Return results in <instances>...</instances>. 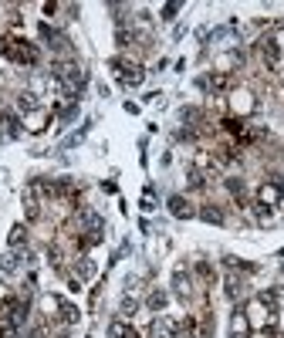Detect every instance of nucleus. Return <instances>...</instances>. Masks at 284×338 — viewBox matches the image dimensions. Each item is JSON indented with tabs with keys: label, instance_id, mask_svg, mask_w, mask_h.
<instances>
[{
	"label": "nucleus",
	"instance_id": "1",
	"mask_svg": "<svg viewBox=\"0 0 284 338\" xmlns=\"http://www.w3.org/2000/svg\"><path fill=\"white\" fill-rule=\"evenodd\" d=\"M7 58L10 61H17V65H37V48L34 44H27L24 37H7Z\"/></svg>",
	"mask_w": 284,
	"mask_h": 338
},
{
	"label": "nucleus",
	"instance_id": "2",
	"mask_svg": "<svg viewBox=\"0 0 284 338\" xmlns=\"http://www.w3.org/2000/svg\"><path fill=\"white\" fill-rule=\"evenodd\" d=\"M115 68H119V81H122V85H129V88H132V85H139L142 78H145V71H142L139 65H119V61H115Z\"/></svg>",
	"mask_w": 284,
	"mask_h": 338
},
{
	"label": "nucleus",
	"instance_id": "3",
	"mask_svg": "<svg viewBox=\"0 0 284 338\" xmlns=\"http://www.w3.org/2000/svg\"><path fill=\"white\" fill-rule=\"evenodd\" d=\"M257 196H261V203H267V206H278V203H284V186L281 183H264Z\"/></svg>",
	"mask_w": 284,
	"mask_h": 338
},
{
	"label": "nucleus",
	"instance_id": "4",
	"mask_svg": "<svg viewBox=\"0 0 284 338\" xmlns=\"http://www.w3.org/2000/svg\"><path fill=\"white\" fill-rule=\"evenodd\" d=\"M169 213L179 216V220H186V216H193V206L183 200V196H173V200H169Z\"/></svg>",
	"mask_w": 284,
	"mask_h": 338
},
{
	"label": "nucleus",
	"instance_id": "5",
	"mask_svg": "<svg viewBox=\"0 0 284 338\" xmlns=\"http://www.w3.org/2000/svg\"><path fill=\"white\" fill-rule=\"evenodd\" d=\"M41 37H44L51 48H65V34L54 31V27H48V24H41Z\"/></svg>",
	"mask_w": 284,
	"mask_h": 338
},
{
	"label": "nucleus",
	"instance_id": "6",
	"mask_svg": "<svg viewBox=\"0 0 284 338\" xmlns=\"http://www.w3.org/2000/svg\"><path fill=\"white\" fill-rule=\"evenodd\" d=\"M261 51H264V61H267V65H278V61H281V51H278V44H274L271 37L261 41Z\"/></svg>",
	"mask_w": 284,
	"mask_h": 338
},
{
	"label": "nucleus",
	"instance_id": "7",
	"mask_svg": "<svg viewBox=\"0 0 284 338\" xmlns=\"http://www.w3.org/2000/svg\"><path fill=\"white\" fill-rule=\"evenodd\" d=\"M108 335L112 338H139L129 325H122V321H112V328H108Z\"/></svg>",
	"mask_w": 284,
	"mask_h": 338
},
{
	"label": "nucleus",
	"instance_id": "8",
	"mask_svg": "<svg viewBox=\"0 0 284 338\" xmlns=\"http://www.w3.org/2000/svg\"><path fill=\"white\" fill-rule=\"evenodd\" d=\"M17 267H20V254H7V257H3V264H0L3 274H10V270H17Z\"/></svg>",
	"mask_w": 284,
	"mask_h": 338
},
{
	"label": "nucleus",
	"instance_id": "9",
	"mask_svg": "<svg viewBox=\"0 0 284 338\" xmlns=\"http://www.w3.org/2000/svg\"><path fill=\"white\" fill-rule=\"evenodd\" d=\"M240 294H244V284H240L237 277H230V281H227V298H233V301H237Z\"/></svg>",
	"mask_w": 284,
	"mask_h": 338
},
{
	"label": "nucleus",
	"instance_id": "10",
	"mask_svg": "<svg viewBox=\"0 0 284 338\" xmlns=\"http://www.w3.org/2000/svg\"><path fill=\"white\" fill-rule=\"evenodd\" d=\"M200 216H203V220H210V223H220V220H223V213H220L216 206H203V210H200Z\"/></svg>",
	"mask_w": 284,
	"mask_h": 338
},
{
	"label": "nucleus",
	"instance_id": "11",
	"mask_svg": "<svg viewBox=\"0 0 284 338\" xmlns=\"http://www.w3.org/2000/svg\"><path fill=\"white\" fill-rule=\"evenodd\" d=\"M24 240H27V230H24V227H14V230H10V247H17V244H24Z\"/></svg>",
	"mask_w": 284,
	"mask_h": 338
},
{
	"label": "nucleus",
	"instance_id": "12",
	"mask_svg": "<svg viewBox=\"0 0 284 338\" xmlns=\"http://www.w3.org/2000/svg\"><path fill=\"white\" fill-rule=\"evenodd\" d=\"M230 328H233L237 335H244V332H247V318H244V315H233V321H230Z\"/></svg>",
	"mask_w": 284,
	"mask_h": 338
},
{
	"label": "nucleus",
	"instance_id": "13",
	"mask_svg": "<svg viewBox=\"0 0 284 338\" xmlns=\"http://www.w3.org/2000/svg\"><path fill=\"white\" fill-rule=\"evenodd\" d=\"M162 304H166V294H162V291H156V294L149 298V308H156V311H159Z\"/></svg>",
	"mask_w": 284,
	"mask_h": 338
},
{
	"label": "nucleus",
	"instance_id": "14",
	"mask_svg": "<svg viewBox=\"0 0 284 338\" xmlns=\"http://www.w3.org/2000/svg\"><path fill=\"white\" fill-rule=\"evenodd\" d=\"M162 17H166V20H173V17H176V3H169V7L162 10Z\"/></svg>",
	"mask_w": 284,
	"mask_h": 338
}]
</instances>
